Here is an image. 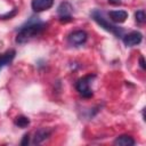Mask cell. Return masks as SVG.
Listing matches in <instances>:
<instances>
[{"mask_svg": "<svg viewBox=\"0 0 146 146\" xmlns=\"http://www.w3.org/2000/svg\"><path fill=\"white\" fill-rule=\"evenodd\" d=\"M44 24L43 23H39V22H35V23H30L27 24L26 26H23L18 34H17V38H16V42L18 43H24L26 42L27 40H30L31 38L38 35L43 29H44Z\"/></svg>", "mask_w": 146, "mask_h": 146, "instance_id": "cell-1", "label": "cell"}, {"mask_svg": "<svg viewBox=\"0 0 146 146\" xmlns=\"http://www.w3.org/2000/svg\"><path fill=\"white\" fill-rule=\"evenodd\" d=\"M92 18L100 25V27H103L104 30H106V31H108V32L115 34L116 36H119V35L122 34V30L119 29V27H116V26H114V25H112L110 22H107V21L104 18V16H103L99 11L95 10V11L92 13Z\"/></svg>", "mask_w": 146, "mask_h": 146, "instance_id": "cell-2", "label": "cell"}, {"mask_svg": "<svg viewBox=\"0 0 146 146\" xmlns=\"http://www.w3.org/2000/svg\"><path fill=\"white\" fill-rule=\"evenodd\" d=\"M95 76L94 75H87L84 78H81L78 80L75 87H76V90L79 91L80 95H82L83 97L86 98H89L92 96V91H91V88H90V83H91V80L94 79Z\"/></svg>", "mask_w": 146, "mask_h": 146, "instance_id": "cell-3", "label": "cell"}, {"mask_svg": "<svg viewBox=\"0 0 146 146\" xmlns=\"http://www.w3.org/2000/svg\"><path fill=\"white\" fill-rule=\"evenodd\" d=\"M141 39H143L141 33L140 32H137V31H133V32H130L127 35H124L123 42H124L125 46L132 47V46H136V44L140 43L141 42Z\"/></svg>", "mask_w": 146, "mask_h": 146, "instance_id": "cell-4", "label": "cell"}, {"mask_svg": "<svg viewBox=\"0 0 146 146\" xmlns=\"http://www.w3.org/2000/svg\"><path fill=\"white\" fill-rule=\"evenodd\" d=\"M54 5V0H32V9L36 13L48 10Z\"/></svg>", "mask_w": 146, "mask_h": 146, "instance_id": "cell-5", "label": "cell"}, {"mask_svg": "<svg viewBox=\"0 0 146 146\" xmlns=\"http://www.w3.org/2000/svg\"><path fill=\"white\" fill-rule=\"evenodd\" d=\"M68 40L72 44H75V46H79V44H82L86 42L87 40V33L84 31H74L72 32L70 35H68Z\"/></svg>", "mask_w": 146, "mask_h": 146, "instance_id": "cell-6", "label": "cell"}, {"mask_svg": "<svg viewBox=\"0 0 146 146\" xmlns=\"http://www.w3.org/2000/svg\"><path fill=\"white\" fill-rule=\"evenodd\" d=\"M110 18L114 23H123L128 18V13L124 10H112L108 13Z\"/></svg>", "mask_w": 146, "mask_h": 146, "instance_id": "cell-7", "label": "cell"}, {"mask_svg": "<svg viewBox=\"0 0 146 146\" xmlns=\"http://www.w3.org/2000/svg\"><path fill=\"white\" fill-rule=\"evenodd\" d=\"M114 144L120 145V146H132V145H135V140L132 137H130L128 135H122V136H119L114 140Z\"/></svg>", "mask_w": 146, "mask_h": 146, "instance_id": "cell-8", "label": "cell"}, {"mask_svg": "<svg viewBox=\"0 0 146 146\" xmlns=\"http://www.w3.org/2000/svg\"><path fill=\"white\" fill-rule=\"evenodd\" d=\"M50 135V131L48 129H39L35 133H34V139H33V143L34 144H40L41 141H43L44 139H47Z\"/></svg>", "mask_w": 146, "mask_h": 146, "instance_id": "cell-9", "label": "cell"}, {"mask_svg": "<svg viewBox=\"0 0 146 146\" xmlns=\"http://www.w3.org/2000/svg\"><path fill=\"white\" fill-rule=\"evenodd\" d=\"M15 50H9V51H7L6 54H3L1 57H0V70L3 67V66H6V65H8V64H10V62L14 59V57H15Z\"/></svg>", "mask_w": 146, "mask_h": 146, "instance_id": "cell-10", "label": "cell"}, {"mask_svg": "<svg viewBox=\"0 0 146 146\" xmlns=\"http://www.w3.org/2000/svg\"><path fill=\"white\" fill-rule=\"evenodd\" d=\"M57 11H58V14L60 15V18H62V17H71L72 7H71V5L67 3V2H63V3H60V6L58 7Z\"/></svg>", "mask_w": 146, "mask_h": 146, "instance_id": "cell-11", "label": "cell"}, {"mask_svg": "<svg viewBox=\"0 0 146 146\" xmlns=\"http://www.w3.org/2000/svg\"><path fill=\"white\" fill-rule=\"evenodd\" d=\"M15 124L17 127H19V128H26L30 124V120H29V117H26L24 115H19V116L16 117Z\"/></svg>", "mask_w": 146, "mask_h": 146, "instance_id": "cell-12", "label": "cell"}, {"mask_svg": "<svg viewBox=\"0 0 146 146\" xmlns=\"http://www.w3.org/2000/svg\"><path fill=\"white\" fill-rule=\"evenodd\" d=\"M135 17H136V22H138L139 24H143L146 19V16H145V11L141 9V10H138L136 14H135Z\"/></svg>", "mask_w": 146, "mask_h": 146, "instance_id": "cell-13", "label": "cell"}, {"mask_svg": "<svg viewBox=\"0 0 146 146\" xmlns=\"http://www.w3.org/2000/svg\"><path fill=\"white\" fill-rule=\"evenodd\" d=\"M139 63H140V67H141L143 70H145V60H144V57H143V56L139 58Z\"/></svg>", "mask_w": 146, "mask_h": 146, "instance_id": "cell-14", "label": "cell"}, {"mask_svg": "<svg viewBox=\"0 0 146 146\" xmlns=\"http://www.w3.org/2000/svg\"><path fill=\"white\" fill-rule=\"evenodd\" d=\"M21 144H22V145H26V144H29V135H25V136H24V139L22 140Z\"/></svg>", "mask_w": 146, "mask_h": 146, "instance_id": "cell-15", "label": "cell"}, {"mask_svg": "<svg viewBox=\"0 0 146 146\" xmlns=\"http://www.w3.org/2000/svg\"><path fill=\"white\" fill-rule=\"evenodd\" d=\"M110 3H113V5H119L121 2V0H108Z\"/></svg>", "mask_w": 146, "mask_h": 146, "instance_id": "cell-16", "label": "cell"}]
</instances>
